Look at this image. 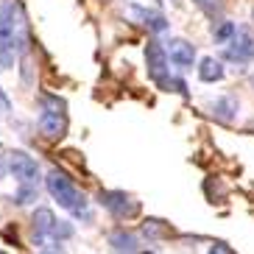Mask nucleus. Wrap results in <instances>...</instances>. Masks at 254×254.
<instances>
[{
	"instance_id": "1",
	"label": "nucleus",
	"mask_w": 254,
	"mask_h": 254,
	"mask_svg": "<svg viewBox=\"0 0 254 254\" xmlns=\"http://www.w3.org/2000/svg\"><path fill=\"white\" fill-rule=\"evenodd\" d=\"M45 187H48V193L56 198V204H59L62 209H67L73 218H81V221H90V218H92L87 195H84L62 171H48Z\"/></svg>"
},
{
	"instance_id": "2",
	"label": "nucleus",
	"mask_w": 254,
	"mask_h": 254,
	"mask_svg": "<svg viewBox=\"0 0 254 254\" xmlns=\"http://www.w3.org/2000/svg\"><path fill=\"white\" fill-rule=\"evenodd\" d=\"M145 64H148L151 81L157 84L159 90L187 95V84L182 81L179 75H173L171 70H168V56H165V48L159 45V42H148V45H145Z\"/></svg>"
},
{
	"instance_id": "3",
	"label": "nucleus",
	"mask_w": 254,
	"mask_h": 254,
	"mask_svg": "<svg viewBox=\"0 0 254 254\" xmlns=\"http://www.w3.org/2000/svg\"><path fill=\"white\" fill-rule=\"evenodd\" d=\"M39 131L48 140H59L67 131V112H64V101L56 95L42 98V112H39Z\"/></svg>"
},
{
	"instance_id": "4",
	"label": "nucleus",
	"mask_w": 254,
	"mask_h": 254,
	"mask_svg": "<svg viewBox=\"0 0 254 254\" xmlns=\"http://www.w3.org/2000/svg\"><path fill=\"white\" fill-rule=\"evenodd\" d=\"M6 168L8 173L17 179V185H31V187H39V165L34 162V157H28L25 151H8L6 154Z\"/></svg>"
},
{
	"instance_id": "5",
	"label": "nucleus",
	"mask_w": 254,
	"mask_h": 254,
	"mask_svg": "<svg viewBox=\"0 0 254 254\" xmlns=\"http://www.w3.org/2000/svg\"><path fill=\"white\" fill-rule=\"evenodd\" d=\"M224 59L238 62V64H246L254 59V31L249 25H238L232 39L224 45Z\"/></svg>"
},
{
	"instance_id": "6",
	"label": "nucleus",
	"mask_w": 254,
	"mask_h": 254,
	"mask_svg": "<svg viewBox=\"0 0 254 254\" xmlns=\"http://www.w3.org/2000/svg\"><path fill=\"white\" fill-rule=\"evenodd\" d=\"M98 201H101V207L109 209L115 218H120V221H128V218L140 215V204L128 193H123V190H101Z\"/></svg>"
},
{
	"instance_id": "7",
	"label": "nucleus",
	"mask_w": 254,
	"mask_h": 254,
	"mask_svg": "<svg viewBox=\"0 0 254 254\" xmlns=\"http://www.w3.org/2000/svg\"><path fill=\"white\" fill-rule=\"evenodd\" d=\"M165 56H168V62L176 64V67H190V64L195 62V48H193V42L176 37V39H168Z\"/></svg>"
},
{
	"instance_id": "8",
	"label": "nucleus",
	"mask_w": 254,
	"mask_h": 254,
	"mask_svg": "<svg viewBox=\"0 0 254 254\" xmlns=\"http://www.w3.org/2000/svg\"><path fill=\"white\" fill-rule=\"evenodd\" d=\"M53 224H56V215H53L48 207H39L34 212V224H31V238L37 246H48L51 243V232H53Z\"/></svg>"
},
{
	"instance_id": "9",
	"label": "nucleus",
	"mask_w": 254,
	"mask_h": 254,
	"mask_svg": "<svg viewBox=\"0 0 254 254\" xmlns=\"http://www.w3.org/2000/svg\"><path fill=\"white\" fill-rule=\"evenodd\" d=\"M128 11H131V17H134L137 23L145 25L148 31H154V34L168 31V20H165V14H162V11H157V8H145V6L131 3V6H128Z\"/></svg>"
},
{
	"instance_id": "10",
	"label": "nucleus",
	"mask_w": 254,
	"mask_h": 254,
	"mask_svg": "<svg viewBox=\"0 0 254 254\" xmlns=\"http://www.w3.org/2000/svg\"><path fill=\"white\" fill-rule=\"evenodd\" d=\"M109 249L118 254H137L140 252V240L128 229H112L109 232Z\"/></svg>"
},
{
	"instance_id": "11",
	"label": "nucleus",
	"mask_w": 254,
	"mask_h": 254,
	"mask_svg": "<svg viewBox=\"0 0 254 254\" xmlns=\"http://www.w3.org/2000/svg\"><path fill=\"white\" fill-rule=\"evenodd\" d=\"M212 115H215L218 120H224V123L235 120L238 118V98L224 95V98H218V101H212Z\"/></svg>"
},
{
	"instance_id": "12",
	"label": "nucleus",
	"mask_w": 254,
	"mask_h": 254,
	"mask_svg": "<svg viewBox=\"0 0 254 254\" xmlns=\"http://www.w3.org/2000/svg\"><path fill=\"white\" fill-rule=\"evenodd\" d=\"M198 78L207 81V84L221 81V78H224V64L218 59H212V56H204V59L198 62Z\"/></svg>"
},
{
	"instance_id": "13",
	"label": "nucleus",
	"mask_w": 254,
	"mask_h": 254,
	"mask_svg": "<svg viewBox=\"0 0 254 254\" xmlns=\"http://www.w3.org/2000/svg\"><path fill=\"white\" fill-rule=\"evenodd\" d=\"M37 193H39V187H31V185H20L17 187V193L11 195L14 198V204L17 207H28L34 198H37Z\"/></svg>"
},
{
	"instance_id": "14",
	"label": "nucleus",
	"mask_w": 254,
	"mask_h": 254,
	"mask_svg": "<svg viewBox=\"0 0 254 254\" xmlns=\"http://www.w3.org/2000/svg\"><path fill=\"white\" fill-rule=\"evenodd\" d=\"M73 238V224L70 221H62V218H56V224H53V232H51V240H70Z\"/></svg>"
},
{
	"instance_id": "15",
	"label": "nucleus",
	"mask_w": 254,
	"mask_h": 254,
	"mask_svg": "<svg viewBox=\"0 0 254 254\" xmlns=\"http://www.w3.org/2000/svg\"><path fill=\"white\" fill-rule=\"evenodd\" d=\"M142 235H145V238H159V235H168V229H165L162 224H157V221H145V224H142Z\"/></svg>"
},
{
	"instance_id": "16",
	"label": "nucleus",
	"mask_w": 254,
	"mask_h": 254,
	"mask_svg": "<svg viewBox=\"0 0 254 254\" xmlns=\"http://www.w3.org/2000/svg\"><path fill=\"white\" fill-rule=\"evenodd\" d=\"M235 28H238L235 23H224V25H221V28L215 31V42H218V45H226V42L232 39V34H235Z\"/></svg>"
},
{
	"instance_id": "17",
	"label": "nucleus",
	"mask_w": 254,
	"mask_h": 254,
	"mask_svg": "<svg viewBox=\"0 0 254 254\" xmlns=\"http://www.w3.org/2000/svg\"><path fill=\"white\" fill-rule=\"evenodd\" d=\"M207 254H232V249L226 246V243H221V240H215L212 246H209V252Z\"/></svg>"
},
{
	"instance_id": "18",
	"label": "nucleus",
	"mask_w": 254,
	"mask_h": 254,
	"mask_svg": "<svg viewBox=\"0 0 254 254\" xmlns=\"http://www.w3.org/2000/svg\"><path fill=\"white\" fill-rule=\"evenodd\" d=\"M0 109H3V112H11V101L6 98V92H3V87H0Z\"/></svg>"
},
{
	"instance_id": "19",
	"label": "nucleus",
	"mask_w": 254,
	"mask_h": 254,
	"mask_svg": "<svg viewBox=\"0 0 254 254\" xmlns=\"http://www.w3.org/2000/svg\"><path fill=\"white\" fill-rule=\"evenodd\" d=\"M195 6H201V8H209L212 3H218V0H193Z\"/></svg>"
},
{
	"instance_id": "20",
	"label": "nucleus",
	"mask_w": 254,
	"mask_h": 254,
	"mask_svg": "<svg viewBox=\"0 0 254 254\" xmlns=\"http://www.w3.org/2000/svg\"><path fill=\"white\" fill-rule=\"evenodd\" d=\"M252 87H254V75H252Z\"/></svg>"
},
{
	"instance_id": "21",
	"label": "nucleus",
	"mask_w": 254,
	"mask_h": 254,
	"mask_svg": "<svg viewBox=\"0 0 254 254\" xmlns=\"http://www.w3.org/2000/svg\"><path fill=\"white\" fill-rule=\"evenodd\" d=\"M0 254H6V252H0Z\"/></svg>"
},
{
	"instance_id": "22",
	"label": "nucleus",
	"mask_w": 254,
	"mask_h": 254,
	"mask_svg": "<svg viewBox=\"0 0 254 254\" xmlns=\"http://www.w3.org/2000/svg\"><path fill=\"white\" fill-rule=\"evenodd\" d=\"M145 254H151V252H145Z\"/></svg>"
},
{
	"instance_id": "23",
	"label": "nucleus",
	"mask_w": 254,
	"mask_h": 254,
	"mask_svg": "<svg viewBox=\"0 0 254 254\" xmlns=\"http://www.w3.org/2000/svg\"><path fill=\"white\" fill-rule=\"evenodd\" d=\"M252 17H254V11H252Z\"/></svg>"
}]
</instances>
